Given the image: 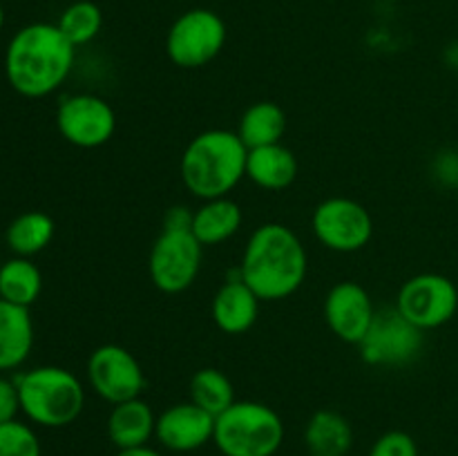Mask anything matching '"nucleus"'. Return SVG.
<instances>
[{
	"label": "nucleus",
	"mask_w": 458,
	"mask_h": 456,
	"mask_svg": "<svg viewBox=\"0 0 458 456\" xmlns=\"http://www.w3.org/2000/svg\"><path fill=\"white\" fill-rule=\"evenodd\" d=\"M309 255L293 228L268 222L250 232L237 275L262 302H280L298 293L307 280Z\"/></svg>",
	"instance_id": "f257e3e1"
},
{
	"label": "nucleus",
	"mask_w": 458,
	"mask_h": 456,
	"mask_svg": "<svg viewBox=\"0 0 458 456\" xmlns=\"http://www.w3.org/2000/svg\"><path fill=\"white\" fill-rule=\"evenodd\" d=\"M74 61L76 47L56 22H30L9 38L4 76L21 97L45 98L65 83Z\"/></svg>",
	"instance_id": "f03ea898"
},
{
	"label": "nucleus",
	"mask_w": 458,
	"mask_h": 456,
	"mask_svg": "<svg viewBox=\"0 0 458 456\" xmlns=\"http://www.w3.org/2000/svg\"><path fill=\"white\" fill-rule=\"evenodd\" d=\"M249 148L233 130H204L191 139L179 159V174L192 197L201 201L231 197L246 177Z\"/></svg>",
	"instance_id": "7ed1b4c3"
},
{
	"label": "nucleus",
	"mask_w": 458,
	"mask_h": 456,
	"mask_svg": "<svg viewBox=\"0 0 458 456\" xmlns=\"http://www.w3.org/2000/svg\"><path fill=\"white\" fill-rule=\"evenodd\" d=\"M21 411L38 427L61 429L74 423L85 407V387L65 367H34L16 376Z\"/></svg>",
	"instance_id": "20e7f679"
},
{
	"label": "nucleus",
	"mask_w": 458,
	"mask_h": 456,
	"mask_svg": "<svg viewBox=\"0 0 458 456\" xmlns=\"http://www.w3.org/2000/svg\"><path fill=\"white\" fill-rule=\"evenodd\" d=\"M284 434V420L267 402L235 401L215 418L213 443L222 456H276Z\"/></svg>",
	"instance_id": "39448f33"
},
{
	"label": "nucleus",
	"mask_w": 458,
	"mask_h": 456,
	"mask_svg": "<svg viewBox=\"0 0 458 456\" xmlns=\"http://www.w3.org/2000/svg\"><path fill=\"white\" fill-rule=\"evenodd\" d=\"M226 38L224 18L213 9L195 7L173 21L165 34V54L182 70H199L222 54Z\"/></svg>",
	"instance_id": "423d86ee"
},
{
	"label": "nucleus",
	"mask_w": 458,
	"mask_h": 456,
	"mask_svg": "<svg viewBox=\"0 0 458 456\" xmlns=\"http://www.w3.org/2000/svg\"><path fill=\"white\" fill-rule=\"evenodd\" d=\"M204 262V246L186 228H161L148 258V273L157 291L179 295L197 282Z\"/></svg>",
	"instance_id": "0eeeda50"
},
{
	"label": "nucleus",
	"mask_w": 458,
	"mask_h": 456,
	"mask_svg": "<svg viewBox=\"0 0 458 456\" xmlns=\"http://www.w3.org/2000/svg\"><path fill=\"white\" fill-rule=\"evenodd\" d=\"M311 228L325 249L356 253L374 237V217L352 197H327L313 208Z\"/></svg>",
	"instance_id": "6e6552de"
},
{
	"label": "nucleus",
	"mask_w": 458,
	"mask_h": 456,
	"mask_svg": "<svg viewBox=\"0 0 458 456\" xmlns=\"http://www.w3.org/2000/svg\"><path fill=\"white\" fill-rule=\"evenodd\" d=\"M396 308L420 331L438 329L454 317L458 289L441 273H419L403 282L396 295Z\"/></svg>",
	"instance_id": "1a4fd4ad"
},
{
	"label": "nucleus",
	"mask_w": 458,
	"mask_h": 456,
	"mask_svg": "<svg viewBox=\"0 0 458 456\" xmlns=\"http://www.w3.org/2000/svg\"><path fill=\"white\" fill-rule=\"evenodd\" d=\"M425 331L411 325L398 308L376 311L374 322L358 349L367 365L371 367H403L416 360L425 344Z\"/></svg>",
	"instance_id": "9d476101"
},
{
	"label": "nucleus",
	"mask_w": 458,
	"mask_h": 456,
	"mask_svg": "<svg viewBox=\"0 0 458 456\" xmlns=\"http://www.w3.org/2000/svg\"><path fill=\"white\" fill-rule=\"evenodd\" d=\"M88 383L110 405L139 398L146 389V374L132 351L121 344H101L88 358Z\"/></svg>",
	"instance_id": "9b49d317"
},
{
	"label": "nucleus",
	"mask_w": 458,
	"mask_h": 456,
	"mask_svg": "<svg viewBox=\"0 0 458 456\" xmlns=\"http://www.w3.org/2000/svg\"><path fill=\"white\" fill-rule=\"evenodd\" d=\"M56 128L70 146L94 150L114 137V107L97 94H72L58 103Z\"/></svg>",
	"instance_id": "f8f14e48"
},
{
	"label": "nucleus",
	"mask_w": 458,
	"mask_h": 456,
	"mask_svg": "<svg viewBox=\"0 0 458 456\" xmlns=\"http://www.w3.org/2000/svg\"><path fill=\"white\" fill-rule=\"evenodd\" d=\"M376 317V307L365 286L353 280L338 282L325 298V320L331 334L347 344H360Z\"/></svg>",
	"instance_id": "ddd939ff"
},
{
	"label": "nucleus",
	"mask_w": 458,
	"mask_h": 456,
	"mask_svg": "<svg viewBox=\"0 0 458 456\" xmlns=\"http://www.w3.org/2000/svg\"><path fill=\"white\" fill-rule=\"evenodd\" d=\"M215 416L197 407L195 402H179L157 416L155 438L161 447L179 454L201 450L206 443L213 441Z\"/></svg>",
	"instance_id": "4468645a"
},
{
	"label": "nucleus",
	"mask_w": 458,
	"mask_h": 456,
	"mask_svg": "<svg viewBox=\"0 0 458 456\" xmlns=\"http://www.w3.org/2000/svg\"><path fill=\"white\" fill-rule=\"evenodd\" d=\"M262 300L249 289L240 275L228 277L215 293L210 304V316L215 326L226 335H242L258 322Z\"/></svg>",
	"instance_id": "2eb2a0df"
},
{
	"label": "nucleus",
	"mask_w": 458,
	"mask_h": 456,
	"mask_svg": "<svg viewBox=\"0 0 458 456\" xmlns=\"http://www.w3.org/2000/svg\"><path fill=\"white\" fill-rule=\"evenodd\" d=\"M106 429L107 438L116 450L148 445V441L155 438L157 414L141 396L132 398V401L112 405Z\"/></svg>",
	"instance_id": "dca6fc26"
},
{
	"label": "nucleus",
	"mask_w": 458,
	"mask_h": 456,
	"mask_svg": "<svg viewBox=\"0 0 458 456\" xmlns=\"http://www.w3.org/2000/svg\"><path fill=\"white\" fill-rule=\"evenodd\" d=\"M300 161L291 148L282 143L253 148L246 159V177L262 190H286L298 179Z\"/></svg>",
	"instance_id": "f3484780"
},
{
	"label": "nucleus",
	"mask_w": 458,
	"mask_h": 456,
	"mask_svg": "<svg viewBox=\"0 0 458 456\" xmlns=\"http://www.w3.org/2000/svg\"><path fill=\"white\" fill-rule=\"evenodd\" d=\"M34 349V322L30 308L0 298V371H13Z\"/></svg>",
	"instance_id": "a211bd4d"
},
{
	"label": "nucleus",
	"mask_w": 458,
	"mask_h": 456,
	"mask_svg": "<svg viewBox=\"0 0 458 456\" xmlns=\"http://www.w3.org/2000/svg\"><path fill=\"white\" fill-rule=\"evenodd\" d=\"M244 213L242 206L231 197L201 201L199 208L192 213V235L204 246H219L240 232Z\"/></svg>",
	"instance_id": "6ab92c4d"
},
{
	"label": "nucleus",
	"mask_w": 458,
	"mask_h": 456,
	"mask_svg": "<svg viewBox=\"0 0 458 456\" xmlns=\"http://www.w3.org/2000/svg\"><path fill=\"white\" fill-rule=\"evenodd\" d=\"M304 445L311 456H347L353 427L340 411L318 410L304 427Z\"/></svg>",
	"instance_id": "aec40b11"
},
{
	"label": "nucleus",
	"mask_w": 458,
	"mask_h": 456,
	"mask_svg": "<svg viewBox=\"0 0 458 456\" xmlns=\"http://www.w3.org/2000/svg\"><path fill=\"white\" fill-rule=\"evenodd\" d=\"M286 132V112L276 101H258L244 110L237 134L249 150L282 143Z\"/></svg>",
	"instance_id": "412c9836"
},
{
	"label": "nucleus",
	"mask_w": 458,
	"mask_h": 456,
	"mask_svg": "<svg viewBox=\"0 0 458 456\" xmlns=\"http://www.w3.org/2000/svg\"><path fill=\"white\" fill-rule=\"evenodd\" d=\"M56 232V224L43 210H27L7 226L4 240L18 258H34L47 249Z\"/></svg>",
	"instance_id": "4be33fe9"
},
{
	"label": "nucleus",
	"mask_w": 458,
	"mask_h": 456,
	"mask_svg": "<svg viewBox=\"0 0 458 456\" xmlns=\"http://www.w3.org/2000/svg\"><path fill=\"white\" fill-rule=\"evenodd\" d=\"M40 291H43V273L31 262V258L13 255L0 266V298L7 302L30 308L38 300Z\"/></svg>",
	"instance_id": "5701e85b"
},
{
	"label": "nucleus",
	"mask_w": 458,
	"mask_h": 456,
	"mask_svg": "<svg viewBox=\"0 0 458 456\" xmlns=\"http://www.w3.org/2000/svg\"><path fill=\"white\" fill-rule=\"evenodd\" d=\"M191 401L217 418L235 402V387L222 369L204 367L191 378Z\"/></svg>",
	"instance_id": "b1692460"
},
{
	"label": "nucleus",
	"mask_w": 458,
	"mask_h": 456,
	"mask_svg": "<svg viewBox=\"0 0 458 456\" xmlns=\"http://www.w3.org/2000/svg\"><path fill=\"white\" fill-rule=\"evenodd\" d=\"M56 25L74 47H83L101 34L103 12L92 0H76L63 9Z\"/></svg>",
	"instance_id": "393cba45"
},
{
	"label": "nucleus",
	"mask_w": 458,
	"mask_h": 456,
	"mask_svg": "<svg viewBox=\"0 0 458 456\" xmlns=\"http://www.w3.org/2000/svg\"><path fill=\"white\" fill-rule=\"evenodd\" d=\"M0 456H43L38 434L18 418L0 423Z\"/></svg>",
	"instance_id": "a878e982"
},
{
	"label": "nucleus",
	"mask_w": 458,
	"mask_h": 456,
	"mask_svg": "<svg viewBox=\"0 0 458 456\" xmlns=\"http://www.w3.org/2000/svg\"><path fill=\"white\" fill-rule=\"evenodd\" d=\"M369 456H419V445L407 432L392 429L378 436V441L371 445Z\"/></svg>",
	"instance_id": "bb28decb"
},
{
	"label": "nucleus",
	"mask_w": 458,
	"mask_h": 456,
	"mask_svg": "<svg viewBox=\"0 0 458 456\" xmlns=\"http://www.w3.org/2000/svg\"><path fill=\"white\" fill-rule=\"evenodd\" d=\"M21 411V396H18L16 380L0 376V423L13 420Z\"/></svg>",
	"instance_id": "cd10ccee"
},
{
	"label": "nucleus",
	"mask_w": 458,
	"mask_h": 456,
	"mask_svg": "<svg viewBox=\"0 0 458 456\" xmlns=\"http://www.w3.org/2000/svg\"><path fill=\"white\" fill-rule=\"evenodd\" d=\"M192 213L188 206H170L164 215V228H186L192 231Z\"/></svg>",
	"instance_id": "c85d7f7f"
},
{
	"label": "nucleus",
	"mask_w": 458,
	"mask_h": 456,
	"mask_svg": "<svg viewBox=\"0 0 458 456\" xmlns=\"http://www.w3.org/2000/svg\"><path fill=\"white\" fill-rule=\"evenodd\" d=\"M116 456H164L159 450L150 445H141V447H132V450H119Z\"/></svg>",
	"instance_id": "c756f323"
},
{
	"label": "nucleus",
	"mask_w": 458,
	"mask_h": 456,
	"mask_svg": "<svg viewBox=\"0 0 458 456\" xmlns=\"http://www.w3.org/2000/svg\"><path fill=\"white\" fill-rule=\"evenodd\" d=\"M4 27V9H3V3H0V31H3Z\"/></svg>",
	"instance_id": "7c9ffc66"
},
{
	"label": "nucleus",
	"mask_w": 458,
	"mask_h": 456,
	"mask_svg": "<svg viewBox=\"0 0 458 456\" xmlns=\"http://www.w3.org/2000/svg\"><path fill=\"white\" fill-rule=\"evenodd\" d=\"M456 58H458V45H456Z\"/></svg>",
	"instance_id": "2f4dec72"
},
{
	"label": "nucleus",
	"mask_w": 458,
	"mask_h": 456,
	"mask_svg": "<svg viewBox=\"0 0 458 456\" xmlns=\"http://www.w3.org/2000/svg\"><path fill=\"white\" fill-rule=\"evenodd\" d=\"M0 3H3V0H0Z\"/></svg>",
	"instance_id": "473e14b6"
}]
</instances>
